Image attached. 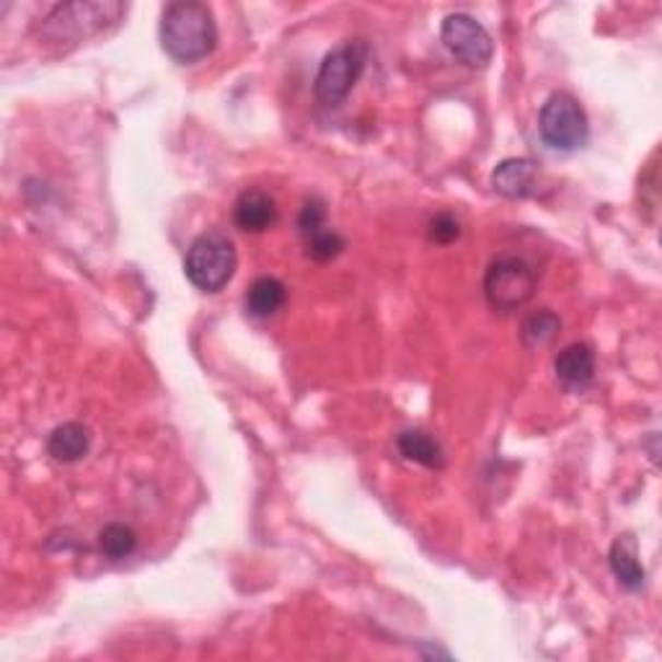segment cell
I'll return each mask as SVG.
<instances>
[{
  "instance_id": "6da1fadb",
  "label": "cell",
  "mask_w": 662,
  "mask_h": 662,
  "mask_svg": "<svg viewBox=\"0 0 662 662\" xmlns=\"http://www.w3.org/2000/svg\"><path fill=\"white\" fill-rule=\"evenodd\" d=\"M161 45L166 55L181 66L205 60L217 45V24L213 9L200 0H176L161 16Z\"/></svg>"
},
{
  "instance_id": "7a4b0ae2",
  "label": "cell",
  "mask_w": 662,
  "mask_h": 662,
  "mask_svg": "<svg viewBox=\"0 0 662 662\" xmlns=\"http://www.w3.org/2000/svg\"><path fill=\"white\" fill-rule=\"evenodd\" d=\"M238 264L236 249L228 236L202 234L189 246L185 259V274L197 291L221 293L230 283Z\"/></svg>"
},
{
  "instance_id": "3957f363",
  "label": "cell",
  "mask_w": 662,
  "mask_h": 662,
  "mask_svg": "<svg viewBox=\"0 0 662 662\" xmlns=\"http://www.w3.org/2000/svg\"><path fill=\"white\" fill-rule=\"evenodd\" d=\"M368 47L363 39H350L323 58L319 73L314 81V96L321 107H340L355 83L360 81Z\"/></svg>"
},
{
  "instance_id": "277c9868",
  "label": "cell",
  "mask_w": 662,
  "mask_h": 662,
  "mask_svg": "<svg viewBox=\"0 0 662 662\" xmlns=\"http://www.w3.org/2000/svg\"><path fill=\"white\" fill-rule=\"evenodd\" d=\"M127 9L122 3H66L55 5L42 19V34L49 42H79L91 34L107 29L109 24L122 19Z\"/></svg>"
},
{
  "instance_id": "5b68a950",
  "label": "cell",
  "mask_w": 662,
  "mask_h": 662,
  "mask_svg": "<svg viewBox=\"0 0 662 662\" xmlns=\"http://www.w3.org/2000/svg\"><path fill=\"white\" fill-rule=\"evenodd\" d=\"M536 270L520 257H497L484 274V295L499 314L523 308L536 293Z\"/></svg>"
},
{
  "instance_id": "8992f818",
  "label": "cell",
  "mask_w": 662,
  "mask_h": 662,
  "mask_svg": "<svg viewBox=\"0 0 662 662\" xmlns=\"http://www.w3.org/2000/svg\"><path fill=\"white\" fill-rule=\"evenodd\" d=\"M539 132L541 140H544L552 151L572 153L588 143L590 125L588 117H584V109L575 96L554 94L548 96L544 107H541Z\"/></svg>"
},
{
  "instance_id": "52a82bcc",
  "label": "cell",
  "mask_w": 662,
  "mask_h": 662,
  "mask_svg": "<svg viewBox=\"0 0 662 662\" xmlns=\"http://www.w3.org/2000/svg\"><path fill=\"white\" fill-rule=\"evenodd\" d=\"M442 45L458 62L469 68H487L495 55V42L489 32L469 13H450L440 26Z\"/></svg>"
},
{
  "instance_id": "ba28073f",
  "label": "cell",
  "mask_w": 662,
  "mask_h": 662,
  "mask_svg": "<svg viewBox=\"0 0 662 662\" xmlns=\"http://www.w3.org/2000/svg\"><path fill=\"white\" fill-rule=\"evenodd\" d=\"M539 168L528 158H507L492 172V187L507 200H525L536 192Z\"/></svg>"
},
{
  "instance_id": "9c48e42d",
  "label": "cell",
  "mask_w": 662,
  "mask_h": 662,
  "mask_svg": "<svg viewBox=\"0 0 662 662\" xmlns=\"http://www.w3.org/2000/svg\"><path fill=\"white\" fill-rule=\"evenodd\" d=\"M234 221L246 234H262L277 221V202L262 189H246L234 205Z\"/></svg>"
},
{
  "instance_id": "30bf717a",
  "label": "cell",
  "mask_w": 662,
  "mask_h": 662,
  "mask_svg": "<svg viewBox=\"0 0 662 662\" xmlns=\"http://www.w3.org/2000/svg\"><path fill=\"white\" fill-rule=\"evenodd\" d=\"M556 378L567 386V389H584L590 380L595 378V355L588 344L575 342L556 355L554 360Z\"/></svg>"
},
{
  "instance_id": "8fae6325",
  "label": "cell",
  "mask_w": 662,
  "mask_h": 662,
  "mask_svg": "<svg viewBox=\"0 0 662 662\" xmlns=\"http://www.w3.org/2000/svg\"><path fill=\"white\" fill-rule=\"evenodd\" d=\"M611 561V572L618 580V584L626 590H642V584L647 580V572L639 561V548L634 536H618L611 546L608 554Z\"/></svg>"
},
{
  "instance_id": "7c38bea8",
  "label": "cell",
  "mask_w": 662,
  "mask_h": 662,
  "mask_svg": "<svg viewBox=\"0 0 662 662\" xmlns=\"http://www.w3.org/2000/svg\"><path fill=\"white\" fill-rule=\"evenodd\" d=\"M91 450V433L81 422H62L47 440V453L60 463L81 461Z\"/></svg>"
},
{
  "instance_id": "4fadbf2b",
  "label": "cell",
  "mask_w": 662,
  "mask_h": 662,
  "mask_svg": "<svg viewBox=\"0 0 662 662\" xmlns=\"http://www.w3.org/2000/svg\"><path fill=\"white\" fill-rule=\"evenodd\" d=\"M287 300V287L285 283H280L277 277H259L253 280L249 291H246V311H249L253 319H270L285 306Z\"/></svg>"
},
{
  "instance_id": "5bb4252c",
  "label": "cell",
  "mask_w": 662,
  "mask_h": 662,
  "mask_svg": "<svg viewBox=\"0 0 662 662\" xmlns=\"http://www.w3.org/2000/svg\"><path fill=\"white\" fill-rule=\"evenodd\" d=\"M399 453L404 456L406 461H414L427 469L446 466V456H442L440 442L429 438L422 429H406V433L399 435Z\"/></svg>"
},
{
  "instance_id": "9a60e30c",
  "label": "cell",
  "mask_w": 662,
  "mask_h": 662,
  "mask_svg": "<svg viewBox=\"0 0 662 662\" xmlns=\"http://www.w3.org/2000/svg\"><path fill=\"white\" fill-rule=\"evenodd\" d=\"M135 546H138L135 531L125 523H109L102 533H98V548H102V554L107 556V559L115 561L127 559V556L135 552Z\"/></svg>"
},
{
  "instance_id": "2e32d148",
  "label": "cell",
  "mask_w": 662,
  "mask_h": 662,
  "mask_svg": "<svg viewBox=\"0 0 662 662\" xmlns=\"http://www.w3.org/2000/svg\"><path fill=\"white\" fill-rule=\"evenodd\" d=\"M559 329H561L559 316H554L552 311H539L525 319L523 342L528 344V347H544V344L554 342V336L559 334Z\"/></svg>"
},
{
  "instance_id": "e0dca14e",
  "label": "cell",
  "mask_w": 662,
  "mask_h": 662,
  "mask_svg": "<svg viewBox=\"0 0 662 662\" xmlns=\"http://www.w3.org/2000/svg\"><path fill=\"white\" fill-rule=\"evenodd\" d=\"M344 249V238L336 230L323 228L319 234L306 238V253L314 262H331L334 257H340Z\"/></svg>"
},
{
  "instance_id": "ac0fdd59",
  "label": "cell",
  "mask_w": 662,
  "mask_h": 662,
  "mask_svg": "<svg viewBox=\"0 0 662 662\" xmlns=\"http://www.w3.org/2000/svg\"><path fill=\"white\" fill-rule=\"evenodd\" d=\"M323 228H327V208H323L321 200H308L298 217V230H300L303 241H306L308 236L319 234V230H323Z\"/></svg>"
},
{
  "instance_id": "d6986e66",
  "label": "cell",
  "mask_w": 662,
  "mask_h": 662,
  "mask_svg": "<svg viewBox=\"0 0 662 662\" xmlns=\"http://www.w3.org/2000/svg\"><path fill=\"white\" fill-rule=\"evenodd\" d=\"M458 236H461V225H458L453 215L442 213V215L435 217L433 223H429V241L453 244Z\"/></svg>"
}]
</instances>
